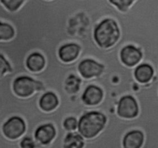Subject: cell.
Segmentation results:
<instances>
[{"label": "cell", "mask_w": 158, "mask_h": 148, "mask_svg": "<svg viewBox=\"0 0 158 148\" xmlns=\"http://www.w3.org/2000/svg\"><path fill=\"white\" fill-rule=\"evenodd\" d=\"M120 60L127 67H135L141 62L143 54L141 50L132 44L125 45L120 51Z\"/></svg>", "instance_id": "cell-7"}, {"label": "cell", "mask_w": 158, "mask_h": 148, "mask_svg": "<svg viewBox=\"0 0 158 148\" xmlns=\"http://www.w3.org/2000/svg\"><path fill=\"white\" fill-rule=\"evenodd\" d=\"M139 104L135 97L130 94L123 95L119 99L116 106L117 116L125 120L136 118L139 115Z\"/></svg>", "instance_id": "cell-5"}, {"label": "cell", "mask_w": 158, "mask_h": 148, "mask_svg": "<svg viewBox=\"0 0 158 148\" xmlns=\"http://www.w3.org/2000/svg\"><path fill=\"white\" fill-rule=\"evenodd\" d=\"M93 38L96 44L102 49L113 47L120 38V29L115 19L105 18L94 27Z\"/></svg>", "instance_id": "cell-1"}, {"label": "cell", "mask_w": 158, "mask_h": 148, "mask_svg": "<svg viewBox=\"0 0 158 148\" xmlns=\"http://www.w3.org/2000/svg\"><path fill=\"white\" fill-rule=\"evenodd\" d=\"M27 0H0V4L7 11L15 12L23 6Z\"/></svg>", "instance_id": "cell-17"}, {"label": "cell", "mask_w": 158, "mask_h": 148, "mask_svg": "<svg viewBox=\"0 0 158 148\" xmlns=\"http://www.w3.org/2000/svg\"><path fill=\"white\" fill-rule=\"evenodd\" d=\"M137 0H108L109 3L121 12H126Z\"/></svg>", "instance_id": "cell-18"}, {"label": "cell", "mask_w": 158, "mask_h": 148, "mask_svg": "<svg viewBox=\"0 0 158 148\" xmlns=\"http://www.w3.org/2000/svg\"><path fill=\"white\" fill-rule=\"evenodd\" d=\"M154 69L148 63H140L134 68V77L137 83L146 84L150 83L154 76Z\"/></svg>", "instance_id": "cell-12"}, {"label": "cell", "mask_w": 158, "mask_h": 148, "mask_svg": "<svg viewBox=\"0 0 158 148\" xmlns=\"http://www.w3.org/2000/svg\"><path fill=\"white\" fill-rule=\"evenodd\" d=\"M46 1H51V0H46Z\"/></svg>", "instance_id": "cell-23"}, {"label": "cell", "mask_w": 158, "mask_h": 148, "mask_svg": "<svg viewBox=\"0 0 158 148\" xmlns=\"http://www.w3.org/2000/svg\"><path fill=\"white\" fill-rule=\"evenodd\" d=\"M104 92L103 89L97 85L89 84L86 86L80 96V100L86 106H98L103 101Z\"/></svg>", "instance_id": "cell-8"}, {"label": "cell", "mask_w": 158, "mask_h": 148, "mask_svg": "<svg viewBox=\"0 0 158 148\" xmlns=\"http://www.w3.org/2000/svg\"><path fill=\"white\" fill-rule=\"evenodd\" d=\"M60 104V99L53 91L48 90L40 96L38 100V106L42 111L50 113L56 109Z\"/></svg>", "instance_id": "cell-13"}, {"label": "cell", "mask_w": 158, "mask_h": 148, "mask_svg": "<svg viewBox=\"0 0 158 148\" xmlns=\"http://www.w3.org/2000/svg\"><path fill=\"white\" fill-rule=\"evenodd\" d=\"M78 126V119L73 116L66 117L63 120V127L66 132H72L77 130Z\"/></svg>", "instance_id": "cell-19"}, {"label": "cell", "mask_w": 158, "mask_h": 148, "mask_svg": "<svg viewBox=\"0 0 158 148\" xmlns=\"http://www.w3.org/2000/svg\"><path fill=\"white\" fill-rule=\"evenodd\" d=\"M85 139L77 131L67 132L63 140V148H83Z\"/></svg>", "instance_id": "cell-15"}, {"label": "cell", "mask_w": 158, "mask_h": 148, "mask_svg": "<svg viewBox=\"0 0 158 148\" xmlns=\"http://www.w3.org/2000/svg\"><path fill=\"white\" fill-rule=\"evenodd\" d=\"M13 93L19 98H29L38 104L40 96L45 92L42 82L27 75H20L15 77L12 83Z\"/></svg>", "instance_id": "cell-3"}, {"label": "cell", "mask_w": 158, "mask_h": 148, "mask_svg": "<svg viewBox=\"0 0 158 148\" xmlns=\"http://www.w3.org/2000/svg\"><path fill=\"white\" fill-rule=\"evenodd\" d=\"M46 58L39 51L30 52L25 60V66L31 72H41L46 67Z\"/></svg>", "instance_id": "cell-14"}, {"label": "cell", "mask_w": 158, "mask_h": 148, "mask_svg": "<svg viewBox=\"0 0 158 148\" xmlns=\"http://www.w3.org/2000/svg\"><path fill=\"white\" fill-rule=\"evenodd\" d=\"M81 47L77 43H66L61 45L57 50V56L62 63H70L78 59Z\"/></svg>", "instance_id": "cell-10"}, {"label": "cell", "mask_w": 158, "mask_h": 148, "mask_svg": "<svg viewBox=\"0 0 158 148\" xmlns=\"http://www.w3.org/2000/svg\"><path fill=\"white\" fill-rule=\"evenodd\" d=\"M107 118L103 113L98 110H89L83 113L78 120V132L84 139L97 137L106 126Z\"/></svg>", "instance_id": "cell-2"}, {"label": "cell", "mask_w": 158, "mask_h": 148, "mask_svg": "<svg viewBox=\"0 0 158 148\" xmlns=\"http://www.w3.org/2000/svg\"><path fill=\"white\" fill-rule=\"evenodd\" d=\"M12 67L9 60L3 54L0 53V79L7 73H12Z\"/></svg>", "instance_id": "cell-20"}, {"label": "cell", "mask_w": 158, "mask_h": 148, "mask_svg": "<svg viewBox=\"0 0 158 148\" xmlns=\"http://www.w3.org/2000/svg\"><path fill=\"white\" fill-rule=\"evenodd\" d=\"M104 69L105 66L103 63L91 58L83 59L77 65L79 75L84 80L100 76Z\"/></svg>", "instance_id": "cell-6"}, {"label": "cell", "mask_w": 158, "mask_h": 148, "mask_svg": "<svg viewBox=\"0 0 158 148\" xmlns=\"http://www.w3.org/2000/svg\"><path fill=\"white\" fill-rule=\"evenodd\" d=\"M144 134L140 129L127 131L122 138L123 148H141L144 143Z\"/></svg>", "instance_id": "cell-11"}, {"label": "cell", "mask_w": 158, "mask_h": 148, "mask_svg": "<svg viewBox=\"0 0 158 148\" xmlns=\"http://www.w3.org/2000/svg\"><path fill=\"white\" fill-rule=\"evenodd\" d=\"M89 5H90V14H89V15H88V16H86L87 17V18H90L91 17H92V15H93V6H92V4H91V2L89 1ZM48 4H49V1H48ZM48 4H47V8H48V11H49V17H50V21H51V25H52V28H53L54 29V30H56V32H58L60 34H61V35H66V31H61L60 30V29H59V28H57L56 26H55V25L53 24V23H52V17H51V14H50V12H49V7H48ZM81 15H83V14H81ZM76 16V15H75ZM70 20V19H69Z\"/></svg>", "instance_id": "cell-22"}, {"label": "cell", "mask_w": 158, "mask_h": 148, "mask_svg": "<svg viewBox=\"0 0 158 148\" xmlns=\"http://www.w3.org/2000/svg\"><path fill=\"white\" fill-rule=\"evenodd\" d=\"M19 145L20 148H36L37 143L38 142L35 141L33 137H30V136H26L23 135L20 137Z\"/></svg>", "instance_id": "cell-21"}, {"label": "cell", "mask_w": 158, "mask_h": 148, "mask_svg": "<svg viewBox=\"0 0 158 148\" xmlns=\"http://www.w3.org/2000/svg\"><path fill=\"white\" fill-rule=\"evenodd\" d=\"M26 131V123L20 116L14 115L5 120L2 125V132L7 139L15 140L20 138Z\"/></svg>", "instance_id": "cell-4"}, {"label": "cell", "mask_w": 158, "mask_h": 148, "mask_svg": "<svg viewBox=\"0 0 158 148\" xmlns=\"http://www.w3.org/2000/svg\"><path fill=\"white\" fill-rule=\"evenodd\" d=\"M15 35V30L13 26L0 19V41H9L14 38Z\"/></svg>", "instance_id": "cell-16"}, {"label": "cell", "mask_w": 158, "mask_h": 148, "mask_svg": "<svg viewBox=\"0 0 158 148\" xmlns=\"http://www.w3.org/2000/svg\"><path fill=\"white\" fill-rule=\"evenodd\" d=\"M56 136V130L52 123L40 124L34 130L33 137L35 141L43 146L49 144Z\"/></svg>", "instance_id": "cell-9"}]
</instances>
